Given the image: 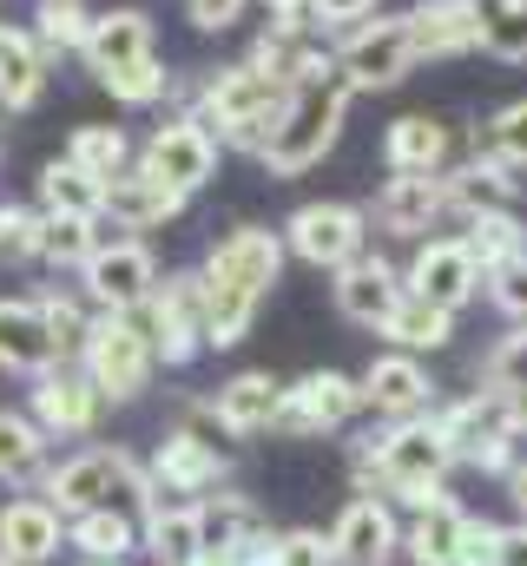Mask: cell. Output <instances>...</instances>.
I'll list each match as a JSON object with an SVG mask.
<instances>
[{
  "mask_svg": "<svg viewBox=\"0 0 527 566\" xmlns=\"http://www.w3.org/2000/svg\"><path fill=\"white\" fill-rule=\"evenodd\" d=\"M409 33H415L422 60L482 53V13H475V0H415L409 7Z\"/></svg>",
  "mask_w": 527,
  "mask_h": 566,
  "instance_id": "obj_30",
  "label": "cell"
},
{
  "mask_svg": "<svg viewBox=\"0 0 527 566\" xmlns=\"http://www.w3.org/2000/svg\"><path fill=\"white\" fill-rule=\"evenodd\" d=\"M0 40H7V27H0Z\"/></svg>",
  "mask_w": 527,
  "mask_h": 566,
  "instance_id": "obj_56",
  "label": "cell"
},
{
  "mask_svg": "<svg viewBox=\"0 0 527 566\" xmlns=\"http://www.w3.org/2000/svg\"><path fill=\"white\" fill-rule=\"evenodd\" d=\"M435 416L448 428L462 468H482V474H502V481L515 474L521 434H515V416H508V402H502L495 389H468L462 402H448V409H435Z\"/></svg>",
  "mask_w": 527,
  "mask_h": 566,
  "instance_id": "obj_9",
  "label": "cell"
},
{
  "mask_svg": "<svg viewBox=\"0 0 527 566\" xmlns=\"http://www.w3.org/2000/svg\"><path fill=\"white\" fill-rule=\"evenodd\" d=\"M363 416V376H343V369H310L297 382H283V416L277 434H297V441H317V434H337Z\"/></svg>",
  "mask_w": 527,
  "mask_h": 566,
  "instance_id": "obj_12",
  "label": "cell"
},
{
  "mask_svg": "<svg viewBox=\"0 0 527 566\" xmlns=\"http://www.w3.org/2000/svg\"><path fill=\"white\" fill-rule=\"evenodd\" d=\"M402 283H409L415 296H428L435 310H448V316H462V310L488 290L475 251L462 244V231H455V238H422L415 258H409V271H402Z\"/></svg>",
  "mask_w": 527,
  "mask_h": 566,
  "instance_id": "obj_15",
  "label": "cell"
},
{
  "mask_svg": "<svg viewBox=\"0 0 527 566\" xmlns=\"http://www.w3.org/2000/svg\"><path fill=\"white\" fill-rule=\"evenodd\" d=\"M495 527H502V521H482V514L468 521V541H462V566H488V554H495Z\"/></svg>",
  "mask_w": 527,
  "mask_h": 566,
  "instance_id": "obj_51",
  "label": "cell"
},
{
  "mask_svg": "<svg viewBox=\"0 0 527 566\" xmlns=\"http://www.w3.org/2000/svg\"><path fill=\"white\" fill-rule=\"evenodd\" d=\"M27 33L40 40V53H46V60H53V53H80V46H86V33H93V13H86L80 0H40Z\"/></svg>",
  "mask_w": 527,
  "mask_h": 566,
  "instance_id": "obj_39",
  "label": "cell"
},
{
  "mask_svg": "<svg viewBox=\"0 0 527 566\" xmlns=\"http://www.w3.org/2000/svg\"><path fill=\"white\" fill-rule=\"evenodd\" d=\"M475 145H482V151H495L502 165L527 171V99H508L502 113H488V126L475 133Z\"/></svg>",
  "mask_w": 527,
  "mask_h": 566,
  "instance_id": "obj_43",
  "label": "cell"
},
{
  "mask_svg": "<svg viewBox=\"0 0 527 566\" xmlns=\"http://www.w3.org/2000/svg\"><path fill=\"white\" fill-rule=\"evenodd\" d=\"M330 541L343 566H390L402 554V514L390 494H350L330 521Z\"/></svg>",
  "mask_w": 527,
  "mask_h": 566,
  "instance_id": "obj_18",
  "label": "cell"
},
{
  "mask_svg": "<svg viewBox=\"0 0 527 566\" xmlns=\"http://www.w3.org/2000/svg\"><path fill=\"white\" fill-rule=\"evenodd\" d=\"M330 60L350 80V93H390V86H402L422 66L415 33H409V13H370V20H356L350 33H337Z\"/></svg>",
  "mask_w": 527,
  "mask_h": 566,
  "instance_id": "obj_7",
  "label": "cell"
},
{
  "mask_svg": "<svg viewBox=\"0 0 527 566\" xmlns=\"http://www.w3.org/2000/svg\"><path fill=\"white\" fill-rule=\"evenodd\" d=\"M205 416L218 434H231V441H251V434H270L277 416H283V382L270 376V369H245V376H231V382H218V396L205 402Z\"/></svg>",
  "mask_w": 527,
  "mask_h": 566,
  "instance_id": "obj_23",
  "label": "cell"
},
{
  "mask_svg": "<svg viewBox=\"0 0 527 566\" xmlns=\"http://www.w3.org/2000/svg\"><path fill=\"white\" fill-rule=\"evenodd\" d=\"M60 363H66V349H60L40 296H0V369L7 376H46Z\"/></svg>",
  "mask_w": 527,
  "mask_h": 566,
  "instance_id": "obj_21",
  "label": "cell"
},
{
  "mask_svg": "<svg viewBox=\"0 0 527 566\" xmlns=\"http://www.w3.org/2000/svg\"><path fill=\"white\" fill-rule=\"evenodd\" d=\"M46 501L66 521L73 514H93V507H138L145 514L158 501V481H152V468H138V454L93 441V448L66 454L60 468H46Z\"/></svg>",
  "mask_w": 527,
  "mask_h": 566,
  "instance_id": "obj_5",
  "label": "cell"
},
{
  "mask_svg": "<svg viewBox=\"0 0 527 566\" xmlns=\"http://www.w3.org/2000/svg\"><path fill=\"white\" fill-rule=\"evenodd\" d=\"M138 316H145V329H152L165 369H185V363H198V356L211 349V303H205V277H198V271L165 277Z\"/></svg>",
  "mask_w": 527,
  "mask_h": 566,
  "instance_id": "obj_10",
  "label": "cell"
},
{
  "mask_svg": "<svg viewBox=\"0 0 527 566\" xmlns=\"http://www.w3.org/2000/svg\"><path fill=\"white\" fill-rule=\"evenodd\" d=\"M152 481L158 494H178V501H205L231 481V454L218 448V434L205 428H172L158 448H152Z\"/></svg>",
  "mask_w": 527,
  "mask_h": 566,
  "instance_id": "obj_14",
  "label": "cell"
},
{
  "mask_svg": "<svg viewBox=\"0 0 527 566\" xmlns=\"http://www.w3.org/2000/svg\"><path fill=\"white\" fill-rule=\"evenodd\" d=\"M66 547V514L46 494H20L0 507V554L20 566H46Z\"/></svg>",
  "mask_w": 527,
  "mask_h": 566,
  "instance_id": "obj_29",
  "label": "cell"
},
{
  "mask_svg": "<svg viewBox=\"0 0 527 566\" xmlns=\"http://www.w3.org/2000/svg\"><path fill=\"white\" fill-rule=\"evenodd\" d=\"M508 501H515V514L527 521V461H515V474H508Z\"/></svg>",
  "mask_w": 527,
  "mask_h": 566,
  "instance_id": "obj_52",
  "label": "cell"
},
{
  "mask_svg": "<svg viewBox=\"0 0 527 566\" xmlns=\"http://www.w3.org/2000/svg\"><path fill=\"white\" fill-rule=\"evenodd\" d=\"M33 198H40V211H53V218H106V185H100L86 165H73V158L40 165Z\"/></svg>",
  "mask_w": 527,
  "mask_h": 566,
  "instance_id": "obj_32",
  "label": "cell"
},
{
  "mask_svg": "<svg viewBox=\"0 0 527 566\" xmlns=\"http://www.w3.org/2000/svg\"><path fill=\"white\" fill-rule=\"evenodd\" d=\"M283 258H290L283 231H264V224H238L205 251L198 277H205V303H211V349H238L251 336L264 296L283 277Z\"/></svg>",
  "mask_w": 527,
  "mask_h": 566,
  "instance_id": "obj_1",
  "label": "cell"
},
{
  "mask_svg": "<svg viewBox=\"0 0 527 566\" xmlns=\"http://www.w3.org/2000/svg\"><path fill=\"white\" fill-rule=\"evenodd\" d=\"M270 566H343V560H337V541L323 527H283L270 541Z\"/></svg>",
  "mask_w": 527,
  "mask_h": 566,
  "instance_id": "obj_46",
  "label": "cell"
},
{
  "mask_svg": "<svg viewBox=\"0 0 527 566\" xmlns=\"http://www.w3.org/2000/svg\"><path fill=\"white\" fill-rule=\"evenodd\" d=\"M370 13H383V0H317V27H323V33H350V27L370 20Z\"/></svg>",
  "mask_w": 527,
  "mask_h": 566,
  "instance_id": "obj_49",
  "label": "cell"
},
{
  "mask_svg": "<svg viewBox=\"0 0 527 566\" xmlns=\"http://www.w3.org/2000/svg\"><path fill=\"white\" fill-rule=\"evenodd\" d=\"M521 205V171L502 165L495 151H468L448 165V218L468 224V218H488V211H515Z\"/></svg>",
  "mask_w": 527,
  "mask_h": 566,
  "instance_id": "obj_20",
  "label": "cell"
},
{
  "mask_svg": "<svg viewBox=\"0 0 527 566\" xmlns=\"http://www.w3.org/2000/svg\"><path fill=\"white\" fill-rule=\"evenodd\" d=\"M40 310H46V323H53V336H60V349L66 356H80V343H86V329H93V303H86V290L73 296V290H40Z\"/></svg>",
  "mask_w": 527,
  "mask_h": 566,
  "instance_id": "obj_44",
  "label": "cell"
},
{
  "mask_svg": "<svg viewBox=\"0 0 527 566\" xmlns=\"http://www.w3.org/2000/svg\"><path fill=\"white\" fill-rule=\"evenodd\" d=\"M138 527H145V554L158 566H198L211 554V521H205V501H152L145 514H138Z\"/></svg>",
  "mask_w": 527,
  "mask_h": 566,
  "instance_id": "obj_26",
  "label": "cell"
},
{
  "mask_svg": "<svg viewBox=\"0 0 527 566\" xmlns=\"http://www.w3.org/2000/svg\"><path fill=\"white\" fill-rule=\"evenodd\" d=\"M120 106H158L165 93H172V73H165V60L152 53V60H138V66H120V73H106L100 80Z\"/></svg>",
  "mask_w": 527,
  "mask_h": 566,
  "instance_id": "obj_45",
  "label": "cell"
},
{
  "mask_svg": "<svg viewBox=\"0 0 527 566\" xmlns=\"http://www.w3.org/2000/svg\"><path fill=\"white\" fill-rule=\"evenodd\" d=\"M185 211V191H172L158 171H145L138 158H132L120 178H106V224L113 231H158V224H172Z\"/></svg>",
  "mask_w": 527,
  "mask_h": 566,
  "instance_id": "obj_27",
  "label": "cell"
},
{
  "mask_svg": "<svg viewBox=\"0 0 527 566\" xmlns=\"http://www.w3.org/2000/svg\"><path fill=\"white\" fill-rule=\"evenodd\" d=\"M468 507L455 494H428L409 507L402 521V560L409 566H462V541H468Z\"/></svg>",
  "mask_w": 527,
  "mask_h": 566,
  "instance_id": "obj_24",
  "label": "cell"
},
{
  "mask_svg": "<svg viewBox=\"0 0 527 566\" xmlns=\"http://www.w3.org/2000/svg\"><path fill=\"white\" fill-rule=\"evenodd\" d=\"M330 296H337L343 323H356V329H383V323H390V310L409 296V283H402V271H395L383 251H363L356 264H343V271H337Z\"/></svg>",
  "mask_w": 527,
  "mask_h": 566,
  "instance_id": "obj_22",
  "label": "cell"
},
{
  "mask_svg": "<svg viewBox=\"0 0 527 566\" xmlns=\"http://www.w3.org/2000/svg\"><path fill=\"white\" fill-rule=\"evenodd\" d=\"M0 158H7V133H0Z\"/></svg>",
  "mask_w": 527,
  "mask_h": 566,
  "instance_id": "obj_54",
  "label": "cell"
},
{
  "mask_svg": "<svg viewBox=\"0 0 527 566\" xmlns=\"http://www.w3.org/2000/svg\"><path fill=\"white\" fill-rule=\"evenodd\" d=\"M80 369L100 382L106 402L145 396L152 376H158V343H152L145 316L138 310H100L93 329H86V343H80Z\"/></svg>",
  "mask_w": 527,
  "mask_h": 566,
  "instance_id": "obj_6",
  "label": "cell"
},
{
  "mask_svg": "<svg viewBox=\"0 0 527 566\" xmlns=\"http://www.w3.org/2000/svg\"><path fill=\"white\" fill-rule=\"evenodd\" d=\"M482 13V53L521 66L527 60V0H475Z\"/></svg>",
  "mask_w": 527,
  "mask_h": 566,
  "instance_id": "obj_40",
  "label": "cell"
},
{
  "mask_svg": "<svg viewBox=\"0 0 527 566\" xmlns=\"http://www.w3.org/2000/svg\"><path fill=\"white\" fill-rule=\"evenodd\" d=\"M27 416L46 428L53 441H86L100 416H106V396H100V382L86 376V369H46V376H33V389H27Z\"/></svg>",
  "mask_w": 527,
  "mask_h": 566,
  "instance_id": "obj_16",
  "label": "cell"
},
{
  "mask_svg": "<svg viewBox=\"0 0 527 566\" xmlns=\"http://www.w3.org/2000/svg\"><path fill=\"white\" fill-rule=\"evenodd\" d=\"M152 53H158V40H152V13L145 7H106V13H93V33L80 46V60H86L93 80H106L120 66H138Z\"/></svg>",
  "mask_w": 527,
  "mask_h": 566,
  "instance_id": "obj_28",
  "label": "cell"
},
{
  "mask_svg": "<svg viewBox=\"0 0 527 566\" xmlns=\"http://www.w3.org/2000/svg\"><path fill=\"white\" fill-rule=\"evenodd\" d=\"M283 244L290 258H303L310 271H343L370 251V211L363 205H343V198H317V205H297L283 218Z\"/></svg>",
  "mask_w": 527,
  "mask_h": 566,
  "instance_id": "obj_8",
  "label": "cell"
},
{
  "mask_svg": "<svg viewBox=\"0 0 527 566\" xmlns=\"http://www.w3.org/2000/svg\"><path fill=\"white\" fill-rule=\"evenodd\" d=\"M455 441L442 416H415V422H383L376 434H363L350 448V474H356V494H390L402 507L442 494V481L455 474Z\"/></svg>",
  "mask_w": 527,
  "mask_h": 566,
  "instance_id": "obj_2",
  "label": "cell"
},
{
  "mask_svg": "<svg viewBox=\"0 0 527 566\" xmlns=\"http://www.w3.org/2000/svg\"><path fill=\"white\" fill-rule=\"evenodd\" d=\"M370 224L383 238H402V244H422L435 224H448V171L442 178H383V191L363 205Z\"/></svg>",
  "mask_w": 527,
  "mask_h": 566,
  "instance_id": "obj_17",
  "label": "cell"
},
{
  "mask_svg": "<svg viewBox=\"0 0 527 566\" xmlns=\"http://www.w3.org/2000/svg\"><path fill=\"white\" fill-rule=\"evenodd\" d=\"M218 151H225V139L198 119V113H172L165 126H152V139L138 145V165L145 171H158L172 191H205L211 178H218Z\"/></svg>",
  "mask_w": 527,
  "mask_h": 566,
  "instance_id": "obj_11",
  "label": "cell"
},
{
  "mask_svg": "<svg viewBox=\"0 0 527 566\" xmlns=\"http://www.w3.org/2000/svg\"><path fill=\"white\" fill-rule=\"evenodd\" d=\"M350 80L337 73V66H323L317 80H303L297 93H290V106H283V119H277V133L264 139L258 165L270 178H303L310 165H323V151L343 139V119H350Z\"/></svg>",
  "mask_w": 527,
  "mask_h": 566,
  "instance_id": "obj_4",
  "label": "cell"
},
{
  "mask_svg": "<svg viewBox=\"0 0 527 566\" xmlns=\"http://www.w3.org/2000/svg\"><path fill=\"white\" fill-rule=\"evenodd\" d=\"M46 211L40 205H0V264H40Z\"/></svg>",
  "mask_w": 527,
  "mask_h": 566,
  "instance_id": "obj_42",
  "label": "cell"
},
{
  "mask_svg": "<svg viewBox=\"0 0 527 566\" xmlns=\"http://www.w3.org/2000/svg\"><path fill=\"white\" fill-rule=\"evenodd\" d=\"M66 547H73L80 560H132V554H145L138 507H93V514H73V521H66Z\"/></svg>",
  "mask_w": 527,
  "mask_h": 566,
  "instance_id": "obj_31",
  "label": "cell"
},
{
  "mask_svg": "<svg viewBox=\"0 0 527 566\" xmlns=\"http://www.w3.org/2000/svg\"><path fill=\"white\" fill-rule=\"evenodd\" d=\"M0 566H20V560H7V554H0Z\"/></svg>",
  "mask_w": 527,
  "mask_h": 566,
  "instance_id": "obj_55",
  "label": "cell"
},
{
  "mask_svg": "<svg viewBox=\"0 0 527 566\" xmlns=\"http://www.w3.org/2000/svg\"><path fill=\"white\" fill-rule=\"evenodd\" d=\"M488 566H527V521H502V527H495Z\"/></svg>",
  "mask_w": 527,
  "mask_h": 566,
  "instance_id": "obj_50",
  "label": "cell"
},
{
  "mask_svg": "<svg viewBox=\"0 0 527 566\" xmlns=\"http://www.w3.org/2000/svg\"><path fill=\"white\" fill-rule=\"evenodd\" d=\"M482 389H495L515 416V434L527 441V329H508L488 356H482Z\"/></svg>",
  "mask_w": 527,
  "mask_h": 566,
  "instance_id": "obj_36",
  "label": "cell"
},
{
  "mask_svg": "<svg viewBox=\"0 0 527 566\" xmlns=\"http://www.w3.org/2000/svg\"><path fill=\"white\" fill-rule=\"evenodd\" d=\"M158 258H152V244L145 238H106L93 258H86V271H80V290H86V303L93 310H145L152 303V290H158Z\"/></svg>",
  "mask_w": 527,
  "mask_h": 566,
  "instance_id": "obj_13",
  "label": "cell"
},
{
  "mask_svg": "<svg viewBox=\"0 0 527 566\" xmlns=\"http://www.w3.org/2000/svg\"><path fill=\"white\" fill-rule=\"evenodd\" d=\"M290 80L283 73H270L258 53L251 60H238V66H225V73H211L205 86H198V99H192V113L218 133V139L231 145V151H251L258 158L264 139L277 133V119H283V106H290Z\"/></svg>",
  "mask_w": 527,
  "mask_h": 566,
  "instance_id": "obj_3",
  "label": "cell"
},
{
  "mask_svg": "<svg viewBox=\"0 0 527 566\" xmlns=\"http://www.w3.org/2000/svg\"><path fill=\"white\" fill-rule=\"evenodd\" d=\"M383 165L395 178H442L455 165V126L442 113H402L383 133Z\"/></svg>",
  "mask_w": 527,
  "mask_h": 566,
  "instance_id": "obj_25",
  "label": "cell"
},
{
  "mask_svg": "<svg viewBox=\"0 0 527 566\" xmlns=\"http://www.w3.org/2000/svg\"><path fill=\"white\" fill-rule=\"evenodd\" d=\"M46 448H53V434L27 409H0V488L46 481Z\"/></svg>",
  "mask_w": 527,
  "mask_h": 566,
  "instance_id": "obj_34",
  "label": "cell"
},
{
  "mask_svg": "<svg viewBox=\"0 0 527 566\" xmlns=\"http://www.w3.org/2000/svg\"><path fill=\"white\" fill-rule=\"evenodd\" d=\"M363 409L376 422H415V416H435V376L422 356L409 349H383L370 369H363Z\"/></svg>",
  "mask_w": 527,
  "mask_h": 566,
  "instance_id": "obj_19",
  "label": "cell"
},
{
  "mask_svg": "<svg viewBox=\"0 0 527 566\" xmlns=\"http://www.w3.org/2000/svg\"><path fill=\"white\" fill-rule=\"evenodd\" d=\"M73 566H132V560H73Z\"/></svg>",
  "mask_w": 527,
  "mask_h": 566,
  "instance_id": "obj_53",
  "label": "cell"
},
{
  "mask_svg": "<svg viewBox=\"0 0 527 566\" xmlns=\"http://www.w3.org/2000/svg\"><path fill=\"white\" fill-rule=\"evenodd\" d=\"M376 336H383L390 349L428 356V349H448V336H455V316H448V310H435L428 296H415V290H409V296L390 310V323H383Z\"/></svg>",
  "mask_w": 527,
  "mask_h": 566,
  "instance_id": "obj_35",
  "label": "cell"
},
{
  "mask_svg": "<svg viewBox=\"0 0 527 566\" xmlns=\"http://www.w3.org/2000/svg\"><path fill=\"white\" fill-rule=\"evenodd\" d=\"M462 244L475 251L482 277H495L502 264L527 258V224H521V211H488V218H468V224H462Z\"/></svg>",
  "mask_w": 527,
  "mask_h": 566,
  "instance_id": "obj_37",
  "label": "cell"
},
{
  "mask_svg": "<svg viewBox=\"0 0 527 566\" xmlns=\"http://www.w3.org/2000/svg\"><path fill=\"white\" fill-rule=\"evenodd\" d=\"M106 218H53L46 211V244H40V264H53V271H86V258L106 244V231H100Z\"/></svg>",
  "mask_w": 527,
  "mask_h": 566,
  "instance_id": "obj_38",
  "label": "cell"
},
{
  "mask_svg": "<svg viewBox=\"0 0 527 566\" xmlns=\"http://www.w3.org/2000/svg\"><path fill=\"white\" fill-rule=\"evenodd\" d=\"M245 13H251V0H185V20L198 33H231Z\"/></svg>",
  "mask_w": 527,
  "mask_h": 566,
  "instance_id": "obj_48",
  "label": "cell"
},
{
  "mask_svg": "<svg viewBox=\"0 0 527 566\" xmlns=\"http://www.w3.org/2000/svg\"><path fill=\"white\" fill-rule=\"evenodd\" d=\"M40 93H46V53L27 27H7V40H0V106L33 113Z\"/></svg>",
  "mask_w": 527,
  "mask_h": 566,
  "instance_id": "obj_33",
  "label": "cell"
},
{
  "mask_svg": "<svg viewBox=\"0 0 527 566\" xmlns=\"http://www.w3.org/2000/svg\"><path fill=\"white\" fill-rule=\"evenodd\" d=\"M66 158H73V165H86V171L106 185V178H120V171L132 165V139L120 133V126H73Z\"/></svg>",
  "mask_w": 527,
  "mask_h": 566,
  "instance_id": "obj_41",
  "label": "cell"
},
{
  "mask_svg": "<svg viewBox=\"0 0 527 566\" xmlns=\"http://www.w3.org/2000/svg\"><path fill=\"white\" fill-rule=\"evenodd\" d=\"M488 303L515 323V329H527V258H515V264H502L495 277H488Z\"/></svg>",
  "mask_w": 527,
  "mask_h": 566,
  "instance_id": "obj_47",
  "label": "cell"
}]
</instances>
